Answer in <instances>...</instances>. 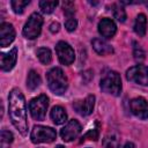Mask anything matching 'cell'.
I'll return each mask as SVG.
<instances>
[{
  "label": "cell",
  "instance_id": "6da1fadb",
  "mask_svg": "<svg viewBox=\"0 0 148 148\" xmlns=\"http://www.w3.org/2000/svg\"><path fill=\"white\" fill-rule=\"evenodd\" d=\"M8 114L12 124L22 134L28 133V119H27V105L24 96L20 89L14 88L8 95Z\"/></svg>",
  "mask_w": 148,
  "mask_h": 148
},
{
  "label": "cell",
  "instance_id": "7a4b0ae2",
  "mask_svg": "<svg viewBox=\"0 0 148 148\" xmlns=\"http://www.w3.org/2000/svg\"><path fill=\"white\" fill-rule=\"evenodd\" d=\"M46 81L50 90L56 95H62L68 88V80L59 67L51 68L46 73Z\"/></svg>",
  "mask_w": 148,
  "mask_h": 148
},
{
  "label": "cell",
  "instance_id": "3957f363",
  "mask_svg": "<svg viewBox=\"0 0 148 148\" xmlns=\"http://www.w3.org/2000/svg\"><path fill=\"white\" fill-rule=\"evenodd\" d=\"M99 88L105 94H110L112 96H119L121 92V79L120 75L114 72H108L99 82Z\"/></svg>",
  "mask_w": 148,
  "mask_h": 148
},
{
  "label": "cell",
  "instance_id": "277c9868",
  "mask_svg": "<svg viewBox=\"0 0 148 148\" xmlns=\"http://www.w3.org/2000/svg\"><path fill=\"white\" fill-rule=\"evenodd\" d=\"M43 25V17L39 13H32L23 27V36L28 39H35L39 36Z\"/></svg>",
  "mask_w": 148,
  "mask_h": 148
},
{
  "label": "cell",
  "instance_id": "5b68a950",
  "mask_svg": "<svg viewBox=\"0 0 148 148\" xmlns=\"http://www.w3.org/2000/svg\"><path fill=\"white\" fill-rule=\"evenodd\" d=\"M49 106V98L46 95H39L29 103V111L35 120H44Z\"/></svg>",
  "mask_w": 148,
  "mask_h": 148
},
{
  "label": "cell",
  "instance_id": "8992f818",
  "mask_svg": "<svg viewBox=\"0 0 148 148\" xmlns=\"http://www.w3.org/2000/svg\"><path fill=\"white\" fill-rule=\"evenodd\" d=\"M57 138V133L52 127L37 125L32 128L30 139L34 143H40V142H52Z\"/></svg>",
  "mask_w": 148,
  "mask_h": 148
},
{
  "label": "cell",
  "instance_id": "52a82bcc",
  "mask_svg": "<svg viewBox=\"0 0 148 148\" xmlns=\"http://www.w3.org/2000/svg\"><path fill=\"white\" fill-rule=\"evenodd\" d=\"M126 79L140 86H148V66H133L126 71Z\"/></svg>",
  "mask_w": 148,
  "mask_h": 148
},
{
  "label": "cell",
  "instance_id": "ba28073f",
  "mask_svg": "<svg viewBox=\"0 0 148 148\" xmlns=\"http://www.w3.org/2000/svg\"><path fill=\"white\" fill-rule=\"evenodd\" d=\"M56 52H57L59 61L62 65H71L75 59L74 50L72 49V46L68 43H66L64 40H60V42L57 43Z\"/></svg>",
  "mask_w": 148,
  "mask_h": 148
},
{
  "label": "cell",
  "instance_id": "9c48e42d",
  "mask_svg": "<svg viewBox=\"0 0 148 148\" xmlns=\"http://www.w3.org/2000/svg\"><path fill=\"white\" fill-rule=\"evenodd\" d=\"M81 131H82V127H81L80 123H79L77 120H75V119H72V120H69V121L65 125V127L61 128V131H60V136H61V139H62L64 141L71 142V141L75 140V139L80 135Z\"/></svg>",
  "mask_w": 148,
  "mask_h": 148
},
{
  "label": "cell",
  "instance_id": "30bf717a",
  "mask_svg": "<svg viewBox=\"0 0 148 148\" xmlns=\"http://www.w3.org/2000/svg\"><path fill=\"white\" fill-rule=\"evenodd\" d=\"M131 112L140 118V119H148V102L143 97H135L130 102Z\"/></svg>",
  "mask_w": 148,
  "mask_h": 148
},
{
  "label": "cell",
  "instance_id": "8fae6325",
  "mask_svg": "<svg viewBox=\"0 0 148 148\" xmlns=\"http://www.w3.org/2000/svg\"><path fill=\"white\" fill-rule=\"evenodd\" d=\"M94 106H95V96L94 95H89L84 99L76 101L73 103V108L75 109V111L83 117L89 116L92 112Z\"/></svg>",
  "mask_w": 148,
  "mask_h": 148
},
{
  "label": "cell",
  "instance_id": "7c38bea8",
  "mask_svg": "<svg viewBox=\"0 0 148 148\" xmlns=\"http://www.w3.org/2000/svg\"><path fill=\"white\" fill-rule=\"evenodd\" d=\"M15 39V29L13 24L2 22L0 24V45L1 47L8 46Z\"/></svg>",
  "mask_w": 148,
  "mask_h": 148
},
{
  "label": "cell",
  "instance_id": "4fadbf2b",
  "mask_svg": "<svg viewBox=\"0 0 148 148\" xmlns=\"http://www.w3.org/2000/svg\"><path fill=\"white\" fill-rule=\"evenodd\" d=\"M117 31V25L111 18H102L98 22V32L104 38H112Z\"/></svg>",
  "mask_w": 148,
  "mask_h": 148
},
{
  "label": "cell",
  "instance_id": "5bb4252c",
  "mask_svg": "<svg viewBox=\"0 0 148 148\" xmlns=\"http://www.w3.org/2000/svg\"><path fill=\"white\" fill-rule=\"evenodd\" d=\"M0 59H1V69L5 72L10 71L17 60V49L13 47L9 52L7 53H1L0 54Z\"/></svg>",
  "mask_w": 148,
  "mask_h": 148
},
{
  "label": "cell",
  "instance_id": "9a60e30c",
  "mask_svg": "<svg viewBox=\"0 0 148 148\" xmlns=\"http://www.w3.org/2000/svg\"><path fill=\"white\" fill-rule=\"evenodd\" d=\"M91 45L94 50L101 56H108L113 53V47L102 38H94L91 40Z\"/></svg>",
  "mask_w": 148,
  "mask_h": 148
},
{
  "label": "cell",
  "instance_id": "2e32d148",
  "mask_svg": "<svg viewBox=\"0 0 148 148\" xmlns=\"http://www.w3.org/2000/svg\"><path fill=\"white\" fill-rule=\"evenodd\" d=\"M50 116H51V119L53 120V123L56 125H61V124H64L67 120V113H66V111L61 106H59V105L52 108Z\"/></svg>",
  "mask_w": 148,
  "mask_h": 148
},
{
  "label": "cell",
  "instance_id": "e0dca14e",
  "mask_svg": "<svg viewBox=\"0 0 148 148\" xmlns=\"http://www.w3.org/2000/svg\"><path fill=\"white\" fill-rule=\"evenodd\" d=\"M147 30V17L145 14H139L134 22V31L140 37H143L146 35Z\"/></svg>",
  "mask_w": 148,
  "mask_h": 148
},
{
  "label": "cell",
  "instance_id": "ac0fdd59",
  "mask_svg": "<svg viewBox=\"0 0 148 148\" xmlns=\"http://www.w3.org/2000/svg\"><path fill=\"white\" fill-rule=\"evenodd\" d=\"M40 84V76L37 72H35L34 69H31L29 73H28V76H27V87L30 89V90H35L36 88H38Z\"/></svg>",
  "mask_w": 148,
  "mask_h": 148
},
{
  "label": "cell",
  "instance_id": "d6986e66",
  "mask_svg": "<svg viewBox=\"0 0 148 148\" xmlns=\"http://www.w3.org/2000/svg\"><path fill=\"white\" fill-rule=\"evenodd\" d=\"M37 54V58L39 59V61L44 65H49L52 60V54H51V51L50 49L47 47H39L36 52Z\"/></svg>",
  "mask_w": 148,
  "mask_h": 148
},
{
  "label": "cell",
  "instance_id": "ffe728a7",
  "mask_svg": "<svg viewBox=\"0 0 148 148\" xmlns=\"http://www.w3.org/2000/svg\"><path fill=\"white\" fill-rule=\"evenodd\" d=\"M111 8H112L113 16H114V18H117V21L124 22L126 20V12L120 3H112Z\"/></svg>",
  "mask_w": 148,
  "mask_h": 148
},
{
  "label": "cell",
  "instance_id": "44dd1931",
  "mask_svg": "<svg viewBox=\"0 0 148 148\" xmlns=\"http://www.w3.org/2000/svg\"><path fill=\"white\" fill-rule=\"evenodd\" d=\"M13 134L12 132L7 131V130H2L1 131V135H0V148H8L9 145L13 142Z\"/></svg>",
  "mask_w": 148,
  "mask_h": 148
},
{
  "label": "cell",
  "instance_id": "7402d4cb",
  "mask_svg": "<svg viewBox=\"0 0 148 148\" xmlns=\"http://www.w3.org/2000/svg\"><path fill=\"white\" fill-rule=\"evenodd\" d=\"M29 3H30L29 0H13V1L10 2L12 8H13L14 13H16V14H22L23 10H24V8H25Z\"/></svg>",
  "mask_w": 148,
  "mask_h": 148
},
{
  "label": "cell",
  "instance_id": "603a6c76",
  "mask_svg": "<svg viewBox=\"0 0 148 148\" xmlns=\"http://www.w3.org/2000/svg\"><path fill=\"white\" fill-rule=\"evenodd\" d=\"M57 6H58V1H46V0L39 1V8L45 14H51Z\"/></svg>",
  "mask_w": 148,
  "mask_h": 148
},
{
  "label": "cell",
  "instance_id": "cb8c5ba5",
  "mask_svg": "<svg viewBox=\"0 0 148 148\" xmlns=\"http://www.w3.org/2000/svg\"><path fill=\"white\" fill-rule=\"evenodd\" d=\"M103 148H119L118 139L114 135H108L103 140Z\"/></svg>",
  "mask_w": 148,
  "mask_h": 148
},
{
  "label": "cell",
  "instance_id": "d4e9b609",
  "mask_svg": "<svg viewBox=\"0 0 148 148\" xmlns=\"http://www.w3.org/2000/svg\"><path fill=\"white\" fill-rule=\"evenodd\" d=\"M134 50H133V54H134V59H135V61H138V62H142L143 60H145V58H146V53H145V51L142 50V47L140 46V45H138V44H135L134 43Z\"/></svg>",
  "mask_w": 148,
  "mask_h": 148
},
{
  "label": "cell",
  "instance_id": "484cf974",
  "mask_svg": "<svg viewBox=\"0 0 148 148\" xmlns=\"http://www.w3.org/2000/svg\"><path fill=\"white\" fill-rule=\"evenodd\" d=\"M64 13L67 16L72 17V15L75 13V6H74V3L71 2V1H65L64 2Z\"/></svg>",
  "mask_w": 148,
  "mask_h": 148
},
{
  "label": "cell",
  "instance_id": "4316f807",
  "mask_svg": "<svg viewBox=\"0 0 148 148\" xmlns=\"http://www.w3.org/2000/svg\"><path fill=\"white\" fill-rule=\"evenodd\" d=\"M77 27V21L74 18V17H68L65 22V28L67 29V31H74Z\"/></svg>",
  "mask_w": 148,
  "mask_h": 148
},
{
  "label": "cell",
  "instance_id": "83f0119b",
  "mask_svg": "<svg viewBox=\"0 0 148 148\" xmlns=\"http://www.w3.org/2000/svg\"><path fill=\"white\" fill-rule=\"evenodd\" d=\"M82 139H90V140H97L98 139V130L95 128V130H91L89 132L86 133V135L82 138Z\"/></svg>",
  "mask_w": 148,
  "mask_h": 148
},
{
  "label": "cell",
  "instance_id": "f1b7e54d",
  "mask_svg": "<svg viewBox=\"0 0 148 148\" xmlns=\"http://www.w3.org/2000/svg\"><path fill=\"white\" fill-rule=\"evenodd\" d=\"M59 29H60V24H59L58 22H52V23L50 24V31H51L52 34L58 32Z\"/></svg>",
  "mask_w": 148,
  "mask_h": 148
},
{
  "label": "cell",
  "instance_id": "f546056e",
  "mask_svg": "<svg viewBox=\"0 0 148 148\" xmlns=\"http://www.w3.org/2000/svg\"><path fill=\"white\" fill-rule=\"evenodd\" d=\"M124 148H135V146H134V143H132V142H126L125 146H124Z\"/></svg>",
  "mask_w": 148,
  "mask_h": 148
},
{
  "label": "cell",
  "instance_id": "4dcf8cb0",
  "mask_svg": "<svg viewBox=\"0 0 148 148\" xmlns=\"http://www.w3.org/2000/svg\"><path fill=\"white\" fill-rule=\"evenodd\" d=\"M56 148H65V147H64V146H61V145H58Z\"/></svg>",
  "mask_w": 148,
  "mask_h": 148
},
{
  "label": "cell",
  "instance_id": "1f68e13d",
  "mask_svg": "<svg viewBox=\"0 0 148 148\" xmlns=\"http://www.w3.org/2000/svg\"><path fill=\"white\" fill-rule=\"evenodd\" d=\"M39 148H42V147H39Z\"/></svg>",
  "mask_w": 148,
  "mask_h": 148
}]
</instances>
